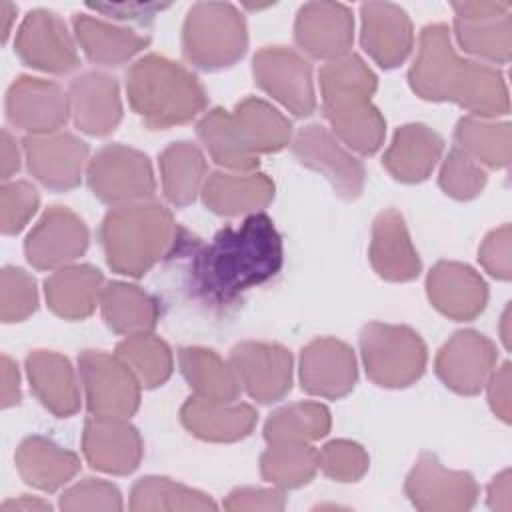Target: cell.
I'll return each mask as SVG.
<instances>
[{"label":"cell","mask_w":512,"mask_h":512,"mask_svg":"<svg viewBox=\"0 0 512 512\" xmlns=\"http://www.w3.org/2000/svg\"><path fill=\"white\" fill-rule=\"evenodd\" d=\"M70 114V96L56 82L18 76L8 88L6 116L30 136L58 132Z\"/></svg>","instance_id":"e0dca14e"},{"label":"cell","mask_w":512,"mask_h":512,"mask_svg":"<svg viewBox=\"0 0 512 512\" xmlns=\"http://www.w3.org/2000/svg\"><path fill=\"white\" fill-rule=\"evenodd\" d=\"M196 134L212 160L236 172H254L260 154L280 152L290 144L292 124L272 104L248 96L232 112L214 108L206 112Z\"/></svg>","instance_id":"7a4b0ae2"},{"label":"cell","mask_w":512,"mask_h":512,"mask_svg":"<svg viewBox=\"0 0 512 512\" xmlns=\"http://www.w3.org/2000/svg\"><path fill=\"white\" fill-rule=\"evenodd\" d=\"M92 194L110 206L146 202L154 196L156 180L148 156L124 144H108L86 168Z\"/></svg>","instance_id":"ba28073f"},{"label":"cell","mask_w":512,"mask_h":512,"mask_svg":"<svg viewBox=\"0 0 512 512\" xmlns=\"http://www.w3.org/2000/svg\"><path fill=\"white\" fill-rule=\"evenodd\" d=\"M488 506L500 512L512 510V476L508 468L496 474L488 484Z\"/></svg>","instance_id":"f5cc1de1"},{"label":"cell","mask_w":512,"mask_h":512,"mask_svg":"<svg viewBox=\"0 0 512 512\" xmlns=\"http://www.w3.org/2000/svg\"><path fill=\"white\" fill-rule=\"evenodd\" d=\"M360 42L382 68L400 66L414 48V30L408 14L392 2H366L360 6Z\"/></svg>","instance_id":"cb8c5ba5"},{"label":"cell","mask_w":512,"mask_h":512,"mask_svg":"<svg viewBox=\"0 0 512 512\" xmlns=\"http://www.w3.org/2000/svg\"><path fill=\"white\" fill-rule=\"evenodd\" d=\"M316 450L306 442L268 444L260 456L262 478L276 488H298L308 484L316 470Z\"/></svg>","instance_id":"60d3db41"},{"label":"cell","mask_w":512,"mask_h":512,"mask_svg":"<svg viewBox=\"0 0 512 512\" xmlns=\"http://www.w3.org/2000/svg\"><path fill=\"white\" fill-rule=\"evenodd\" d=\"M358 380L354 350L336 338H316L302 348V388L320 398H342L352 392Z\"/></svg>","instance_id":"603a6c76"},{"label":"cell","mask_w":512,"mask_h":512,"mask_svg":"<svg viewBox=\"0 0 512 512\" xmlns=\"http://www.w3.org/2000/svg\"><path fill=\"white\" fill-rule=\"evenodd\" d=\"M274 198V182L262 172H212L202 188L206 208L218 216L258 212Z\"/></svg>","instance_id":"4dcf8cb0"},{"label":"cell","mask_w":512,"mask_h":512,"mask_svg":"<svg viewBox=\"0 0 512 512\" xmlns=\"http://www.w3.org/2000/svg\"><path fill=\"white\" fill-rule=\"evenodd\" d=\"M14 460L22 480L44 492L62 488L80 470V458L76 452L36 434L20 442Z\"/></svg>","instance_id":"d6a6232c"},{"label":"cell","mask_w":512,"mask_h":512,"mask_svg":"<svg viewBox=\"0 0 512 512\" xmlns=\"http://www.w3.org/2000/svg\"><path fill=\"white\" fill-rule=\"evenodd\" d=\"M106 326L122 336H138L154 330L160 318V302L136 284L110 282L100 296Z\"/></svg>","instance_id":"e575fe53"},{"label":"cell","mask_w":512,"mask_h":512,"mask_svg":"<svg viewBox=\"0 0 512 512\" xmlns=\"http://www.w3.org/2000/svg\"><path fill=\"white\" fill-rule=\"evenodd\" d=\"M178 360L194 396L218 402H232L238 398L242 386L236 372L230 362H224L214 350L188 346L180 350Z\"/></svg>","instance_id":"8d00e7d4"},{"label":"cell","mask_w":512,"mask_h":512,"mask_svg":"<svg viewBox=\"0 0 512 512\" xmlns=\"http://www.w3.org/2000/svg\"><path fill=\"white\" fill-rule=\"evenodd\" d=\"M78 368L92 414L128 418L138 410L142 384L118 354L84 350Z\"/></svg>","instance_id":"30bf717a"},{"label":"cell","mask_w":512,"mask_h":512,"mask_svg":"<svg viewBox=\"0 0 512 512\" xmlns=\"http://www.w3.org/2000/svg\"><path fill=\"white\" fill-rule=\"evenodd\" d=\"M14 50L24 64L50 74H68L80 64L64 20L44 8L26 14L16 32Z\"/></svg>","instance_id":"9a60e30c"},{"label":"cell","mask_w":512,"mask_h":512,"mask_svg":"<svg viewBox=\"0 0 512 512\" xmlns=\"http://www.w3.org/2000/svg\"><path fill=\"white\" fill-rule=\"evenodd\" d=\"M426 292L432 306L452 320H472L488 302L484 278L468 264L448 260L432 266L426 278Z\"/></svg>","instance_id":"d4e9b609"},{"label":"cell","mask_w":512,"mask_h":512,"mask_svg":"<svg viewBox=\"0 0 512 512\" xmlns=\"http://www.w3.org/2000/svg\"><path fill=\"white\" fill-rule=\"evenodd\" d=\"M26 374L36 398L52 414L68 418L80 408V386L70 360L52 350H34L26 358Z\"/></svg>","instance_id":"f546056e"},{"label":"cell","mask_w":512,"mask_h":512,"mask_svg":"<svg viewBox=\"0 0 512 512\" xmlns=\"http://www.w3.org/2000/svg\"><path fill=\"white\" fill-rule=\"evenodd\" d=\"M228 362L240 386L256 402H276L292 388V354L280 344L240 342L232 348Z\"/></svg>","instance_id":"2e32d148"},{"label":"cell","mask_w":512,"mask_h":512,"mask_svg":"<svg viewBox=\"0 0 512 512\" xmlns=\"http://www.w3.org/2000/svg\"><path fill=\"white\" fill-rule=\"evenodd\" d=\"M442 150L444 140L438 132L424 124H404L394 132L382 164L394 180L414 184L432 174Z\"/></svg>","instance_id":"f1b7e54d"},{"label":"cell","mask_w":512,"mask_h":512,"mask_svg":"<svg viewBox=\"0 0 512 512\" xmlns=\"http://www.w3.org/2000/svg\"><path fill=\"white\" fill-rule=\"evenodd\" d=\"M486 172L484 168L464 154L460 148H452L442 162L438 184L450 198L456 200H472L476 198L486 186Z\"/></svg>","instance_id":"7bdbcfd3"},{"label":"cell","mask_w":512,"mask_h":512,"mask_svg":"<svg viewBox=\"0 0 512 512\" xmlns=\"http://www.w3.org/2000/svg\"><path fill=\"white\" fill-rule=\"evenodd\" d=\"M468 70L470 60H462L456 54L446 24L422 28L418 54L408 72L410 86L420 98L430 102H458Z\"/></svg>","instance_id":"9c48e42d"},{"label":"cell","mask_w":512,"mask_h":512,"mask_svg":"<svg viewBox=\"0 0 512 512\" xmlns=\"http://www.w3.org/2000/svg\"><path fill=\"white\" fill-rule=\"evenodd\" d=\"M292 152L306 168L320 172L344 200H356L366 182V170L334 136L320 124H308L292 140Z\"/></svg>","instance_id":"5bb4252c"},{"label":"cell","mask_w":512,"mask_h":512,"mask_svg":"<svg viewBox=\"0 0 512 512\" xmlns=\"http://www.w3.org/2000/svg\"><path fill=\"white\" fill-rule=\"evenodd\" d=\"M82 452L88 464L108 474H130L142 460L140 432L120 416H92L84 424Z\"/></svg>","instance_id":"7402d4cb"},{"label":"cell","mask_w":512,"mask_h":512,"mask_svg":"<svg viewBox=\"0 0 512 512\" xmlns=\"http://www.w3.org/2000/svg\"><path fill=\"white\" fill-rule=\"evenodd\" d=\"M180 420L186 430L208 442H236L246 438L258 420L256 410L244 402H218L190 396Z\"/></svg>","instance_id":"83f0119b"},{"label":"cell","mask_w":512,"mask_h":512,"mask_svg":"<svg viewBox=\"0 0 512 512\" xmlns=\"http://www.w3.org/2000/svg\"><path fill=\"white\" fill-rule=\"evenodd\" d=\"M510 2H452L458 46L482 60L506 64L512 54Z\"/></svg>","instance_id":"8fae6325"},{"label":"cell","mask_w":512,"mask_h":512,"mask_svg":"<svg viewBox=\"0 0 512 512\" xmlns=\"http://www.w3.org/2000/svg\"><path fill=\"white\" fill-rule=\"evenodd\" d=\"M510 244H512L510 224H502L500 228L492 230L480 244L478 260L484 266V270L498 280H510L512 276Z\"/></svg>","instance_id":"c3c4849f"},{"label":"cell","mask_w":512,"mask_h":512,"mask_svg":"<svg viewBox=\"0 0 512 512\" xmlns=\"http://www.w3.org/2000/svg\"><path fill=\"white\" fill-rule=\"evenodd\" d=\"M122 494L120 490L98 478H86L60 496V508L62 510H122Z\"/></svg>","instance_id":"7dc6e473"},{"label":"cell","mask_w":512,"mask_h":512,"mask_svg":"<svg viewBox=\"0 0 512 512\" xmlns=\"http://www.w3.org/2000/svg\"><path fill=\"white\" fill-rule=\"evenodd\" d=\"M252 72L256 84L294 116L314 112L312 68L298 52L284 46H266L254 54Z\"/></svg>","instance_id":"7c38bea8"},{"label":"cell","mask_w":512,"mask_h":512,"mask_svg":"<svg viewBox=\"0 0 512 512\" xmlns=\"http://www.w3.org/2000/svg\"><path fill=\"white\" fill-rule=\"evenodd\" d=\"M38 306L36 280L22 268L6 266L0 280V316L4 322H22Z\"/></svg>","instance_id":"f6af8a7d"},{"label":"cell","mask_w":512,"mask_h":512,"mask_svg":"<svg viewBox=\"0 0 512 512\" xmlns=\"http://www.w3.org/2000/svg\"><path fill=\"white\" fill-rule=\"evenodd\" d=\"M50 508L52 506L48 502H44L40 498H32V496H20L16 500H6L2 504L4 512H10V510H26V512H30V510H50Z\"/></svg>","instance_id":"9f6ffc18"},{"label":"cell","mask_w":512,"mask_h":512,"mask_svg":"<svg viewBox=\"0 0 512 512\" xmlns=\"http://www.w3.org/2000/svg\"><path fill=\"white\" fill-rule=\"evenodd\" d=\"M0 14H2V20H4V28H2V40L8 38L10 34V28H12V22H14V14H16V8L10 4V2H0Z\"/></svg>","instance_id":"6f0895ef"},{"label":"cell","mask_w":512,"mask_h":512,"mask_svg":"<svg viewBox=\"0 0 512 512\" xmlns=\"http://www.w3.org/2000/svg\"><path fill=\"white\" fill-rule=\"evenodd\" d=\"M454 138L458 148L478 164L506 168L510 162V124L480 116H462Z\"/></svg>","instance_id":"74e56055"},{"label":"cell","mask_w":512,"mask_h":512,"mask_svg":"<svg viewBox=\"0 0 512 512\" xmlns=\"http://www.w3.org/2000/svg\"><path fill=\"white\" fill-rule=\"evenodd\" d=\"M368 256L376 274L388 282L414 280L422 268L404 218L394 208L376 216Z\"/></svg>","instance_id":"4316f807"},{"label":"cell","mask_w":512,"mask_h":512,"mask_svg":"<svg viewBox=\"0 0 512 512\" xmlns=\"http://www.w3.org/2000/svg\"><path fill=\"white\" fill-rule=\"evenodd\" d=\"M104 276L90 264H68L50 274L44 282V296L50 310L64 320H84L100 304Z\"/></svg>","instance_id":"1f68e13d"},{"label":"cell","mask_w":512,"mask_h":512,"mask_svg":"<svg viewBox=\"0 0 512 512\" xmlns=\"http://www.w3.org/2000/svg\"><path fill=\"white\" fill-rule=\"evenodd\" d=\"M404 490L410 502L424 512L470 510L478 498V484L472 474L442 466L430 452L420 454Z\"/></svg>","instance_id":"4fadbf2b"},{"label":"cell","mask_w":512,"mask_h":512,"mask_svg":"<svg viewBox=\"0 0 512 512\" xmlns=\"http://www.w3.org/2000/svg\"><path fill=\"white\" fill-rule=\"evenodd\" d=\"M20 168V152L16 140L10 136L8 130H2V178L4 182L10 180L14 172Z\"/></svg>","instance_id":"11a10c76"},{"label":"cell","mask_w":512,"mask_h":512,"mask_svg":"<svg viewBox=\"0 0 512 512\" xmlns=\"http://www.w3.org/2000/svg\"><path fill=\"white\" fill-rule=\"evenodd\" d=\"M318 470L336 482H358L370 466L366 450L352 440H332L316 454Z\"/></svg>","instance_id":"ee69618b"},{"label":"cell","mask_w":512,"mask_h":512,"mask_svg":"<svg viewBox=\"0 0 512 512\" xmlns=\"http://www.w3.org/2000/svg\"><path fill=\"white\" fill-rule=\"evenodd\" d=\"M286 500L278 488H236L232 490L226 500L224 508L232 512L242 510H284Z\"/></svg>","instance_id":"681fc988"},{"label":"cell","mask_w":512,"mask_h":512,"mask_svg":"<svg viewBox=\"0 0 512 512\" xmlns=\"http://www.w3.org/2000/svg\"><path fill=\"white\" fill-rule=\"evenodd\" d=\"M72 28L84 54L102 66H120L142 52L150 38L136 30L114 26L90 14H74Z\"/></svg>","instance_id":"836d02e7"},{"label":"cell","mask_w":512,"mask_h":512,"mask_svg":"<svg viewBox=\"0 0 512 512\" xmlns=\"http://www.w3.org/2000/svg\"><path fill=\"white\" fill-rule=\"evenodd\" d=\"M186 242L172 212L158 202H136L112 208L100 224V244L108 266L138 278L158 260L178 252Z\"/></svg>","instance_id":"277c9868"},{"label":"cell","mask_w":512,"mask_h":512,"mask_svg":"<svg viewBox=\"0 0 512 512\" xmlns=\"http://www.w3.org/2000/svg\"><path fill=\"white\" fill-rule=\"evenodd\" d=\"M126 94L132 110L150 130L186 124L208 104L200 80L182 64L148 54L126 72Z\"/></svg>","instance_id":"5b68a950"},{"label":"cell","mask_w":512,"mask_h":512,"mask_svg":"<svg viewBox=\"0 0 512 512\" xmlns=\"http://www.w3.org/2000/svg\"><path fill=\"white\" fill-rule=\"evenodd\" d=\"M360 354L368 378L384 388H406L426 370V344L408 326L370 322L360 332Z\"/></svg>","instance_id":"52a82bcc"},{"label":"cell","mask_w":512,"mask_h":512,"mask_svg":"<svg viewBox=\"0 0 512 512\" xmlns=\"http://www.w3.org/2000/svg\"><path fill=\"white\" fill-rule=\"evenodd\" d=\"M74 124L90 136L110 134L122 120L118 82L104 72H84L70 84Z\"/></svg>","instance_id":"484cf974"},{"label":"cell","mask_w":512,"mask_h":512,"mask_svg":"<svg viewBox=\"0 0 512 512\" xmlns=\"http://www.w3.org/2000/svg\"><path fill=\"white\" fill-rule=\"evenodd\" d=\"M322 108L332 132L358 154H374L386 136V120L372 104L376 74L358 54H346L320 68Z\"/></svg>","instance_id":"3957f363"},{"label":"cell","mask_w":512,"mask_h":512,"mask_svg":"<svg viewBox=\"0 0 512 512\" xmlns=\"http://www.w3.org/2000/svg\"><path fill=\"white\" fill-rule=\"evenodd\" d=\"M116 354L126 362L144 388L162 386L174 368L170 346L150 332L126 336L116 346Z\"/></svg>","instance_id":"b9f144b4"},{"label":"cell","mask_w":512,"mask_h":512,"mask_svg":"<svg viewBox=\"0 0 512 512\" xmlns=\"http://www.w3.org/2000/svg\"><path fill=\"white\" fill-rule=\"evenodd\" d=\"M216 502L190 486L178 484L164 476H144L130 492V510L162 512V510H216Z\"/></svg>","instance_id":"ab89813d"},{"label":"cell","mask_w":512,"mask_h":512,"mask_svg":"<svg viewBox=\"0 0 512 512\" xmlns=\"http://www.w3.org/2000/svg\"><path fill=\"white\" fill-rule=\"evenodd\" d=\"M248 48L246 20L230 2L194 4L182 26V50L190 64L202 70H222L236 64Z\"/></svg>","instance_id":"8992f818"},{"label":"cell","mask_w":512,"mask_h":512,"mask_svg":"<svg viewBox=\"0 0 512 512\" xmlns=\"http://www.w3.org/2000/svg\"><path fill=\"white\" fill-rule=\"evenodd\" d=\"M162 192L166 200L174 206H186L194 202L198 192H202L208 164L200 148L192 142H174L162 150L160 160Z\"/></svg>","instance_id":"d590c367"},{"label":"cell","mask_w":512,"mask_h":512,"mask_svg":"<svg viewBox=\"0 0 512 512\" xmlns=\"http://www.w3.org/2000/svg\"><path fill=\"white\" fill-rule=\"evenodd\" d=\"M88 8L102 12L116 20H138L146 22L152 20L158 12L166 10L168 4H154V2H120V4H88Z\"/></svg>","instance_id":"816d5d0a"},{"label":"cell","mask_w":512,"mask_h":512,"mask_svg":"<svg viewBox=\"0 0 512 512\" xmlns=\"http://www.w3.org/2000/svg\"><path fill=\"white\" fill-rule=\"evenodd\" d=\"M498 352L490 338L476 330H458L440 348L434 370L450 390L474 396L496 368Z\"/></svg>","instance_id":"d6986e66"},{"label":"cell","mask_w":512,"mask_h":512,"mask_svg":"<svg viewBox=\"0 0 512 512\" xmlns=\"http://www.w3.org/2000/svg\"><path fill=\"white\" fill-rule=\"evenodd\" d=\"M508 324H510V306L504 310V314H502V340H504V344L506 346H510V330H508Z\"/></svg>","instance_id":"680465c9"},{"label":"cell","mask_w":512,"mask_h":512,"mask_svg":"<svg viewBox=\"0 0 512 512\" xmlns=\"http://www.w3.org/2000/svg\"><path fill=\"white\" fill-rule=\"evenodd\" d=\"M88 248L84 220L66 206H50L30 230L24 252L38 270L62 268L82 256Z\"/></svg>","instance_id":"ffe728a7"},{"label":"cell","mask_w":512,"mask_h":512,"mask_svg":"<svg viewBox=\"0 0 512 512\" xmlns=\"http://www.w3.org/2000/svg\"><path fill=\"white\" fill-rule=\"evenodd\" d=\"M22 148L30 174L58 192L76 188L90 162L86 142L70 132L26 136Z\"/></svg>","instance_id":"ac0fdd59"},{"label":"cell","mask_w":512,"mask_h":512,"mask_svg":"<svg viewBox=\"0 0 512 512\" xmlns=\"http://www.w3.org/2000/svg\"><path fill=\"white\" fill-rule=\"evenodd\" d=\"M296 44L312 58L338 60L350 54L354 40V18L340 2H308L294 22Z\"/></svg>","instance_id":"44dd1931"},{"label":"cell","mask_w":512,"mask_h":512,"mask_svg":"<svg viewBox=\"0 0 512 512\" xmlns=\"http://www.w3.org/2000/svg\"><path fill=\"white\" fill-rule=\"evenodd\" d=\"M20 374L18 366L4 354L2 356V408L16 406L20 402Z\"/></svg>","instance_id":"db71d44e"},{"label":"cell","mask_w":512,"mask_h":512,"mask_svg":"<svg viewBox=\"0 0 512 512\" xmlns=\"http://www.w3.org/2000/svg\"><path fill=\"white\" fill-rule=\"evenodd\" d=\"M330 412L320 402H296L272 412L264 424V440L276 442H314L330 432Z\"/></svg>","instance_id":"f35d334b"},{"label":"cell","mask_w":512,"mask_h":512,"mask_svg":"<svg viewBox=\"0 0 512 512\" xmlns=\"http://www.w3.org/2000/svg\"><path fill=\"white\" fill-rule=\"evenodd\" d=\"M510 382H512V372H510V362H504L500 368H494L492 374L488 376V402L492 412L502 420L510 422L512 416V402H510Z\"/></svg>","instance_id":"f907efd6"},{"label":"cell","mask_w":512,"mask_h":512,"mask_svg":"<svg viewBox=\"0 0 512 512\" xmlns=\"http://www.w3.org/2000/svg\"><path fill=\"white\" fill-rule=\"evenodd\" d=\"M38 190L26 180L4 182L0 188V228L4 234H18L36 214Z\"/></svg>","instance_id":"bcb514c9"},{"label":"cell","mask_w":512,"mask_h":512,"mask_svg":"<svg viewBox=\"0 0 512 512\" xmlns=\"http://www.w3.org/2000/svg\"><path fill=\"white\" fill-rule=\"evenodd\" d=\"M284 260L282 238L264 212L222 228L190 262V290L212 306H228L250 288L272 280Z\"/></svg>","instance_id":"6da1fadb"}]
</instances>
